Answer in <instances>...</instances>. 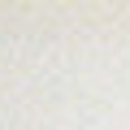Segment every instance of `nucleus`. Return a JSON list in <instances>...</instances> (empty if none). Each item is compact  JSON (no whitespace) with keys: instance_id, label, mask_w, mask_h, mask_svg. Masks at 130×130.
<instances>
[]
</instances>
